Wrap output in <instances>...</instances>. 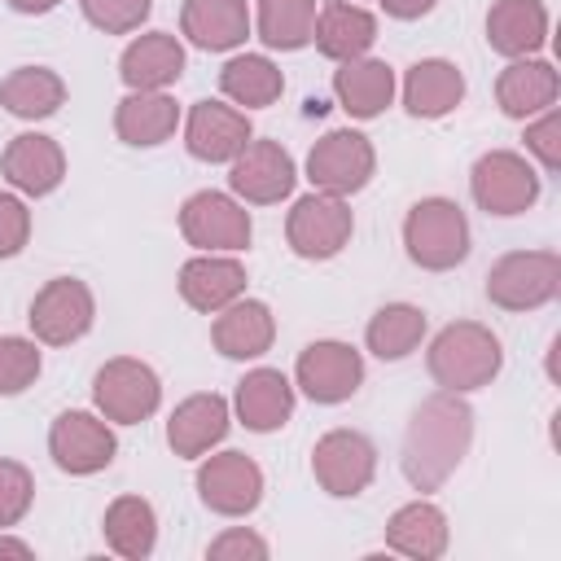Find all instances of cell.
<instances>
[{
	"instance_id": "6da1fadb",
	"label": "cell",
	"mask_w": 561,
	"mask_h": 561,
	"mask_svg": "<svg viewBox=\"0 0 561 561\" xmlns=\"http://www.w3.org/2000/svg\"><path fill=\"white\" fill-rule=\"evenodd\" d=\"M473 447V408L465 394L434 390L412 408V421L403 430L399 469L412 491L430 495L438 491L469 456Z\"/></svg>"
},
{
	"instance_id": "7a4b0ae2",
	"label": "cell",
	"mask_w": 561,
	"mask_h": 561,
	"mask_svg": "<svg viewBox=\"0 0 561 561\" xmlns=\"http://www.w3.org/2000/svg\"><path fill=\"white\" fill-rule=\"evenodd\" d=\"M425 368L434 377L438 390L451 394H473L482 386H491L504 368V346L500 337L478 324V320H451L430 337L425 351Z\"/></svg>"
},
{
	"instance_id": "3957f363",
	"label": "cell",
	"mask_w": 561,
	"mask_h": 561,
	"mask_svg": "<svg viewBox=\"0 0 561 561\" xmlns=\"http://www.w3.org/2000/svg\"><path fill=\"white\" fill-rule=\"evenodd\" d=\"M469 245H473L469 219L451 197H421L403 215V250L425 272H451L456 263L469 259Z\"/></svg>"
},
{
	"instance_id": "277c9868",
	"label": "cell",
	"mask_w": 561,
	"mask_h": 561,
	"mask_svg": "<svg viewBox=\"0 0 561 561\" xmlns=\"http://www.w3.org/2000/svg\"><path fill=\"white\" fill-rule=\"evenodd\" d=\"M539 188H543L539 167L517 149H486L469 167V193H473L478 210H486L495 219L526 215L539 202Z\"/></svg>"
},
{
	"instance_id": "5b68a950",
	"label": "cell",
	"mask_w": 561,
	"mask_h": 561,
	"mask_svg": "<svg viewBox=\"0 0 561 561\" xmlns=\"http://www.w3.org/2000/svg\"><path fill=\"white\" fill-rule=\"evenodd\" d=\"M561 294L557 250H508L486 272V298L500 311H539Z\"/></svg>"
},
{
	"instance_id": "8992f818",
	"label": "cell",
	"mask_w": 561,
	"mask_h": 561,
	"mask_svg": "<svg viewBox=\"0 0 561 561\" xmlns=\"http://www.w3.org/2000/svg\"><path fill=\"white\" fill-rule=\"evenodd\" d=\"M92 408L110 425H140L162 408V377L136 355H114L92 377Z\"/></svg>"
},
{
	"instance_id": "52a82bcc",
	"label": "cell",
	"mask_w": 561,
	"mask_h": 561,
	"mask_svg": "<svg viewBox=\"0 0 561 561\" xmlns=\"http://www.w3.org/2000/svg\"><path fill=\"white\" fill-rule=\"evenodd\" d=\"M180 237L202 254H241L254 237L245 202L219 188H197L180 206Z\"/></svg>"
},
{
	"instance_id": "ba28073f",
	"label": "cell",
	"mask_w": 561,
	"mask_h": 561,
	"mask_svg": "<svg viewBox=\"0 0 561 561\" xmlns=\"http://www.w3.org/2000/svg\"><path fill=\"white\" fill-rule=\"evenodd\" d=\"M351 232H355V215H351L346 197H333L320 188L298 197L285 215V241L307 263H324V259L342 254L351 245Z\"/></svg>"
},
{
	"instance_id": "9c48e42d",
	"label": "cell",
	"mask_w": 561,
	"mask_h": 561,
	"mask_svg": "<svg viewBox=\"0 0 561 561\" xmlns=\"http://www.w3.org/2000/svg\"><path fill=\"white\" fill-rule=\"evenodd\" d=\"M92 320H96V298H92L88 280H79V276L44 280L31 298V311H26L31 337L39 346H70V342L88 337Z\"/></svg>"
},
{
	"instance_id": "30bf717a",
	"label": "cell",
	"mask_w": 561,
	"mask_h": 561,
	"mask_svg": "<svg viewBox=\"0 0 561 561\" xmlns=\"http://www.w3.org/2000/svg\"><path fill=\"white\" fill-rule=\"evenodd\" d=\"M48 456H53V465L61 473L92 478V473L110 469L114 456H118L114 425L101 412H83V408L57 412L53 425H48Z\"/></svg>"
},
{
	"instance_id": "8fae6325",
	"label": "cell",
	"mask_w": 561,
	"mask_h": 561,
	"mask_svg": "<svg viewBox=\"0 0 561 561\" xmlns=\"http://www.w3.org/2000/svg\"><path fill=\"white\" fill-rule=\"evenodd\" d=\"M311 478L333 500H355L377 478V447L359 430H329L311 447Z\"/></svg>"
},
{
	"instance_id": "7c38bea8",
	"label": "cell",
	"mask_w": 561,
	"mask_h": 561,
	"mask_svg": "<svg viewBox=\"0 0 561 561\" xmlns=\"http://www.w3.org/2000/svg\"><path fill=\"white\" fill-rule=\"evenodd\" d=\"M377 175V149L364 131L355 127H337V131H324L311 153H307V180L311 188L320 193H333V197H351L359 188H368V180Z\"/></svg>"
},
{
	"instance_id": "4fadbf2b",
	"label": "cell",
	"mask_w": 561,
	"mask_h": 561,
	"mask_svg": "<svg viewBox=\"0 0 561 561\" xmlns=\"http://www.w3.org/2000/svg\"><path fill=\"white\" fill-rule=\"evenodd\" d=\"M359 386H364V355L351 342L320 337L298 351L294 390H302L311 403H324V408L346 403V399H355Z\"/></svg>"
},
{
	"instance_id": "5bb4252c",
	"label": "cell",
	"mask_w": 561,
	"mask_h": 561,
	"mask_svg": "<svg viewBox=\"0 0 561 561\" xmlns=\"http://www.w3.org/2000/svg\"><path fill=\"white\" fill-rule=\"evenodd\" d=\"M263 469L245 451H206L197 465V500L219 517H250L263 504Z\"/></svg>"
},
{
	"instance_id": "9a60e30c",
	"label": "cell",
	"mask_w": 561,
	"mask_h": 561,
	"mask_svg": "<svg viewBox=\"0 0 561 561\" xmlns=\"http://www.w3.org/2000/svg\"><path fill=\"white\" fill-rule=\"evenodd\" d=\"M298 167L280 140H259L250 136L245 149L228 162V188L245 206H276L294 193Z\"/></svg>"
},
{
	"instance_id": "2e32d148",
	"label": "cell",
	"mask_w": 561,
	"mask_h": 561,
	"mask_svg": "<svg viewBox=\"0 0 561 561\" xmlns=\"http://www.w3.org/2000/svg\"><path fill=\"white\" fill-rule=\"evenodd\" d=\"M254 136L250 114L237 110L232 101H193L184 114V149L197 162H232L245 140Z\"/></svg>"
},
{
	"instance_id": "e0dca14e",
	"label": "cell",
	"mask_w": 561,
	"mask_h": 561,
	"mask_svg": "<svg viewBox=\"0 0 561 561\" xmlns=\"http://www.w3.org/2000/svg\"><path fill=\"white\" fill-rule=\"evenodd\" d=\"M232 425V403L215 390H197L188 399H180L167 416V447L180 460H202L206 451H215L228 438Z\"/></svg>"
},
{
	"instance_id": "ac0fdd59",
	"label": "cell",
	"mask_w": 561,
	"mask_h": 561,
	"mask_svg": "<svg viewBox=\"0 0 561 561\" xmlns=\"http://www.w3.org/2000/svg\"><path fill=\"white\" fill-rule=\"evenodd\" d=\"M0 175L22 197H48L66 180V153L44 131H18L0 153Z\"/></svg>"
},
{
	"instance_id": "d6986e66",
	"label": "cell",
	"mask_w": 561,
	"mask_h": 561,
	"mask_svg": "<svg viewBox=\"0 0 561 561\" xmlns=\"http://www.w3.org/2000/svg\"><path fill=\"white\" fill-rule=\"evenodd\" d=\"M294 403L298 390L280 368H250L232 390V412L250 434H276L280 425H289Z\"/></svg>"
},
{
	"instance_id": "ffe728a7",
	"label": "cell",
	"mask_w": 561,
	"mask_h": 561,
	"mask_svg": "<svg viewBox=\"0 0 561 561\" xmlns=\"http://www.w3.org/2000/svg\"><path fill=\"white\" fill-rule=\"evenodd\" d=\"M276 342V316L263 298H237L210 320V346L224 359H259Z\"/></svg>"
},
{
	"instance_id": "44dd1931",
	"label": "cell",
	"mask_w": 561,
	"mask_h": 561,
	"mask_svg": "<svg viewBox=\"0 0 561 561\" xmlns=\"http://www.w3.org/2000/svg\"><path fill=\"white\" fill-rule=\"evenodd\" d=\"M254 18L245 0H184L180 35L202 53H232L250 39Z\"/></svg>"
},
{
	"instance_id": "7402d4cb",
	"label": "cell",
	"mask_w": 561,
	"mask_h": 561,
	"mask_svg": "<svg viewBox=\"0 0 561 561\" xmlns=\"http://www.w3.org/2000/svg\"><path fill=\"white\" fill-rule=\"evenodd\" d=\"M184 75V44L171 31L136 35L118 57V79L127 92H167Z\"/></svg>"
},
{
	"instance_id": "603a6c76",
	"label": "cell",
	"mask_w": 561,
	"mask_h": 561,
	"mask_svg": "<svg viewBox=\"0 0 561 561\" xmlns=\"http://www.w3.org/2000/svg\"><path fill=\"white\" fill-rule=\"evenodd\" d=\"M561 96V75L543 57H513L495 79V105L504 118H535Z\"/></svg>"
},
{
	"instance_id": "cb8c5ba5",
	"label": "cell",
	"mask_w": 561,
	"mask_h": 561,
	"mask_svg": "<svg viewBox=\"0 0 561 561\" xmlns=\"http://www.w3.org/2000/svg\"><path fill=\"white\" fill-rule=\"evenodd\" d=\"M180 298L202 311V316H215L224 311L228 302H237L245 294V267L237 254H193L184 267H180V280H175Z\"/></svg>"
},
{
	"instance_id": "d4e9b609",
	"label": "cell",
	"mask_w": 561,
	"mask_h": 561,
	"mask_svg": "<svg viewBox=\"0 0 561 561\" xmlns=\"http://www.w3.org/2000/svg\"><path fill=\"white\" fill-rule=\"evenodd\" d=\"M311 44H316V53L329 57V61L368 57V48L377 44V18H373L359 0H320Z\"/></svg>"
},
{
	"instance_id": "484cf974",
	"label": "cell",
	"mask_w": 561,
	"mask_h": 561,
	"mask_svg": "<svg viewBox=\"0 0 561 561\" xmlns=\"http://www.w3.org/2000/svg\"><path fill=\"white\" fill-rule=\"evenodd\" d=\"M394 92H399V79H394V66L381 61V57H355V61H337L333 70V96L337 105L368 123L377 114H386L394 105Z\"/></svg>"
},
{
	"instance_id": "4316f807",
	"label": "cell",
	"mask_w": 561,
	"mask_h": 561,
	"mask_svg": "<svg viewBox=\"0 0 561 561\" xmlns=\"http://www.w3.org/2000/svg\"><path fill=\"white\" fill-rule=\"evenodd\" d=\"M399 96H403V110L412 118H447L460 101H465V75L456 61L447 57H421L403 70V83H399Z\"/></svg>"
},
{
	"instance_id": "83f0119b",
	"label": "cell",
	"mask_w": 561,
	"mask_h": 561,
	"mask_svg": "<svg viewBox=\"0 0 561 561\" xmlns=\"http://www.w3.org/2000/svg\"><path fill=\"white\" fill-rule=\"evenodd\" d=\"M486 44L500 57H539L548 44V4L543 0H491Z\"/></svg>"
},
{
	"instance_id": "f1b7e54d",
	"label": "cell",
	"mask_w": 561,
	"mask_h": 561,
	"mask_svg": "<svg viewBox=\"0 0 561 561\" xmlns=\"http://www.w3.org/2000/svg\"><path fill=\"white\" fill-rule=\"evenodd\" d=\"M447 543H451L447 513L430 500H408L386 522V548L408 561H438L447 552Z\"/></svg>"
},
{
	"instance_id": "f546056e",
	"label": "cell",
	"mask_w": 561,
	"mask_h": 561,
	"mask_svg": "<svg viewBox=\"0 0 561 561\" xmlns=\"http://www.w3.org/2000/svg\"><path fill=\"white\" fill-rule=\"evenodd\" d=\"M184 123L171 92H127L114 105V136L131 149H158Z\"/></svg>"
},
{
	"instance_id": "4dcf8cb0",
	"label": "cell",
	"mask_w": 561,
	"mask_h": 561,
	"mask_svg": "<svg viewBox=\"0 0 561 561\" xmlns=\"http://www.w3.org/2000/svg\"><path fill=\"white\" fill-rule=\"evenodd\" d=\"M101 535H105V548L114 557L145 561L158 548V513H153V504L145 495H118V500L105 504Z\"/></svg>"
},
{
	"instance_id": "1f68e13d",
	"label": "cell",
	"mask_w": 561,
	"mask_h": 561,
	"mask_svg": "<svg viewBox=\"0 0 561 561\" xmlns=\"http://www.w3.org/2000/svg\"><path fill=\"white\" fill-rule=\"evenodd\" d=\"M219 92H224V101H232L237 110L250 114V110H263V105L280 101L285 75L267 53H237L219 70Z\"/></svg>"
},
{
	"instance_id": "d6a6232c",
	"label": "cell",
	"mask_w": 561,
	"mask_h": 561,
	"mask_svg": "<svg viewBox=\"0 0 561 561\" xmlns=\"http://www.w3.org/2000/svg\"><path fill=\"white\" fill-rule=\"evenodd\" d=\"M0 105L13 118L39 123L66 105V79L53 66H18L0 79Z\"/></svg>"
},
{
	"instance_id": "836d02e7",
	"label": "cell",
	"mask_w": 561,
	"mask_h": 561,
	"mask_svg": "<svg viewBox=\"0 0 561 561\" xmlns=\"http://www.w3.org/2000/svg\"><path fill=\"white\" fill-rule=\"evenodd\" d=\"M430 333V316L416 302H386L368 316L364 324V346L381 359V364H399L408 359Z\"/></svg>"
},
{
	"instance_id": "e575fe53",
	"label": "cell",
	"mask_w": 561,
	"mask_h": 561,
	"mask_svg": "<svg viewBox=\"0 0 561 561\" xmlns=\"http://www.w3.org/2000/svg\"><path fill=\"white\" fill-rule=\"evenodd\" d=\"M320 0H259L254 4V35L276 53H298L311 44Z\"/></svg>"
},
{
	"instance_id": "d590c367",
	"label": "cell",
	"mask_w": 561,
	"mask_h": 561,
	"mask_svg": "<svg viewBox=\"0 0 561 561\" xmlns=\"http://www.w3.org/2000/svg\"><path fill=\"white\" fill-rule=\"evenodd\" d=\"M44 368V355H39V342L35 337H22V333H0V394L13 399L22 390L35 386Z\"/></svg>"
},
{
	"instance_id": "8d00e7d4",
	"label": "cell",
	"mask_w": 561,
	"mask_h": 561,
	"mask_svg": "<svg viewBox=\"0 0 561 561\" xmlns=\"http://www.w3.org/2000/svg\"><path fill=\"white\" fill-rule=\"evenodd\" d=\"M79 13L105 35H131L149 22L153 0H79Z\"/></svg>"
},
{
	"instance_id": "74e56055",
	"label": "cell",
	"mask_w": 561,
	"mask_h": 561,
	"mask_svg": "<svg viewBox=\"0 0 561 561\" xmlns=\"http://www.w3.org/2000/svg\"><path fill=\"white\" fill-rule=\"evenodd\" d=\"M35 504V473L22 460L0 456V530H13Z\"/></svg>"
},
{
	"instance_id": "f35d334b",
	"label": "cell",
	"mask_w": 561,
	"mask_h": 561,
	"mask_svg": "<svg viewBox=\"0 0 561 561\" xmlns=\"http://www.w3.org/2000/svg\"><path fill=\"white\" fill-rule=\"evenodd\" d=\"M526 153L539 162V175H557L561 171V114L557 105H548L543 114L526 118Z\"/></svg>"
},
{
	"instance_id": "ab89813d",
	"label": "cell",
	"mask_w": 561,
	"mask_h": 561,
	"mask_svg": "<svg viewBox=\"0 0 561 561\" xmlns=\"http://www.w3.org/2000/svg\"><path fill=\"white\" fill-rule=\"evenodd\" d=\"M31 241V210L22 202V193H4L0 188V259H18Z\"/></svg>"
},
{
	"instance_id": "60d3db41",
	"label": "cell",
	"mask_w": 561,
	"mask_h": 561,
	"mask_svg": "<svg viewBox=\"0 0 561 561\" xmlns=\"http://www.w3.org/2000/svg\"><path fill=\"white\" fill-rule=\"evenodd\" d=\"M206 557L210 561H263L267 557V539L254 535L250 526H228L224 535H215L206 543Z\"/></svg>"
},
{
	"instance_id": "b9f144b4",
	"label": "cell",
	"mask_w": 561,
	"mask_h": 561,
	"mask_svg": "<svg viewBox=\"0 0 561 561\" xmlns=\"http://www.w3.org/2000/svg\"><path fill=\"white\" fill-rule=\"evenodd\" d=\"M434 4H438V0H381L386 18H394V22H416V18L434 13Z\"/></svg>"
},
{
	"instance_id": "7bdbcfd3",
	"label": "cell",
	"mask_w": 561,
	"mask_h": 561,
	"mask_svg": "<svg viewBox=\"0 0 561 561\" xmlns=\"http://www.w3.org/2000/svg\"><path fill=\"white\" fill-rule=\"evenodd\" d=\"M0 557H18V561H31V557H35V548H31L26 539H18V535L0 530Z\"/></svg>"
},
{
	"instance_id": "ee69618b",
	"label": "cell",
	"mask_w": 561,
	"mask_h": 561,
	"mask_svg": "<svg viewBox=\"0 0 561 561\" xmlns=\"http://www.w3.org/2000/svg\"><path fill=\"white\" fill-rule=\"evenodd\" d=\"M13 13H22V18H44V13H53L61 0H4Z\"/></svg>"
}]
</instances>
